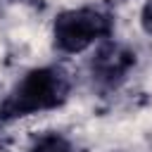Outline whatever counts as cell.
<instances>
[{
	"label": "cell",
	"instance_id": "obj_2",
	"mask_svg": "<svg viewBox=\"0 0 152 152\" xmlns=\"http://www.w3.org/2000/svg\"><path fill=\"white\" fill-rule=\"evenodd\" d=\"M114 28V17L102 7H71L55 17L52 21V43L59 52L76 55L93 48L100 40H107Z\"/></svg>",
	"mask_w": 152,
	"mask_h": 152
},
{
	"label": "cell",
	"instance_id": "obj_3",
	"mask_svg": "<svg viewBox=\"0 0 152 152\" xmlns=\"http://www.w3.org/2000/svg\"><path fill=\"white\" fill-rule=\"evenodd\" d=\"M133 64H135V52H131L126 45H119V43H104L95 52L90 69H93V78H97L100 83L116 86L126 78Z\"/></svg>",
	"mask_w": 152,
	"mask_h": 152
},
{
	"label": "cell",
	"instance_id": "obj_1",
	"mask_svg": "<svg viewBox=\"0 0 152 152\" xmlns=\"http://www.w3.org/2000/svg\"><path fill=\"white\" fill-rule=\"evenodd\" d=\"M71 93V78L62 66H38L26 71L0 102V121H17L57 109Z\"/></svg>",
	"mask_w": 152,
	"mask_h": 152
},
{
	"label": "cell",
	"instance_id": "obj_4",
	"mask_svg": "<svg viewBox=\"0 0 152 152\" xmlns=\"http://www.w3.org/2000/svg\"><path fill=\"white\" fill-rule=\"evenodd\" d=\"M26 152H74V145L59 131H43L31 140Z\"/></svg>",
	"mask_w": 152,
	"mask_h": 152
},
{
	"label": "cell",
	"instance_id": "obj_5",
	"mask_svg": "<svg viewBox=\"0 0 152 152\" xmlns=\"http://www.w3.org/2000/svg\"><path fill=\"white\" fill-rule=\"evenodd\" d=\"M140 26L145 33L152 36V0H145L142 2V10H140Z\"/></svg>",
	"mask_w": 152,
	"mask_h": 152
}]
</instances>
